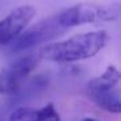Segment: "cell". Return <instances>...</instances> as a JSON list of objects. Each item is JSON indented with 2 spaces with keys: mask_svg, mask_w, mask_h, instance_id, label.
Returning <instances> with one entry per match:
<instances>
[{
  "mask_svg": "<svg viewBox=\"0 0 121 121\" xmlns=\"http://www.w3.org/2000/svg\"><path fill=\"white\" fill-rule=\"evenodd\" d=\"M68 29L63 27L59 24L56 14L52 17L44 18L37 22L35 25L30 26L29 29L24 30L13 42L9 43V51L11 52H21L27 48H31L37 44H42L53 38L61 35Z\"/></svg>",
  "mask_w": 121,
  "mask_h": 121,
  "instance_id": "3957f363",
  "label": "cell"
},
{
  "mask_svg": "<svg viewBox=\"0 0 121 121\" xmlns=\"http://www.w3.org/2000/svg\"><path fill=\"white\" fill-rule=\"evenodd\" d=\"M40 57L37 55H26L12 61L8 66L0 69V94L14 95L21 90V85L30 73L37 68Z\"/></svg>",
  "mask_w": 121,
  "mask_h": 121,
  "instance_id": "277c9868",
  "label": "cell"
},
{
  "mask_svg": "<svg viewBox=\"0 0 121 121\" xmlns=\"http://www.w3.org/2000/svg\"><path fill=\"white\" fill-rule=\"evenodd\" d=\"M35 16V8L21 5L12 9L3 20H0V46H8L27 27Z\"/></svg>",
  "mask_w": 121,
  "mask_h": 121,
  "instance_id": "5b68a950",
  "label": "cell"
},
{
  "mask_svg": "<svg viewBox=\"0 0 121 121\" xmlns=\"http://www.w3.org/2000/svg\"><path fill=\"white\" fill-rule=\"evenodd\" d=\"M82 121H96V120H94V118H83Z\"/></svg>",
  "mask_w": 121,
  "mask_h": 121,
  "instance_id": "30bf717a",
  "label": "cell"
},
{
  "mask_svg": "<svg viewBox=\"0 0 121 121\" xmlns=\"http://www.w3.org/2000/svg\"><path fill=\"white\" fill-rule=\"evenodd\" d=\"M8 121H38V112L33 108L20 107L9 115Z\"/></svg>",
  "mask_w": 121,
  "mask_h": 121,
  "instance_id": "ba28073f",
  "label": "cell"
},
{
  "mask_svg": "<svg viewBox=\"0 0 121 121\" xmlns=\"http://www.w3.org/2000/svg\"><path fill=\"white\" fill-rule=\"evenodd\" d=\"M38 112V121H61L59 112L55 109L52 103L44 105L43 108L37 111Z\"/></svg>",
  "mask_w": 121,
  "mask_h": 121,
  "instance_id": "9c48e42d",
  "label": "cell"
},
{
  "mask_svg": "<svg viewBox=\"0 0 121 121\" xmlns=\"http://www.w3.org/2000/svg\"><path fill=\"white\" fill-rule=\"evenodd\" d=\"M87 98L99 108L111 113L121 112V102H120V89H113L109 91H98V92H87Z\"/></svg>",
  "mask_w": 121,
  "mask_h": 121,
  "instance_id": "52a82bcc",
  "label": "cell"
},
{
  "mask_svg": "<svg viewBox=\"0 0 121 121\" xmlns=\"http://www.w3.org/2000/svg\"><path fill=\"white\" fill-rule=\"evenodd\" d=\"M120 72L115 65H109L102 76L91 79L87 83L86 92H98V91H109L117 89L120 83Z\"/></svg>",
  "mask_w": 121,
  "mask_h": 121,
  "instance_id": "8992f818",
  "label": "cell"
},
{
  "mask_svg": "<svg viewBox=\"0 0 121 121\" xmlns=\"http://www.w3.org/2000/svg\"><path fill=\"white\" fill-rule=\"evenodd\" d=\"M108 34L103 30L77 34L65 40L50 43L42 47L38 52L40 60L55 63H73L86 60L95 56L105 47Z\"/></svg>",
  "mask_w": 121,
  "mask_h": 121,
  "instance_id": "6da1fadb",
  "label": "cell"
},
{
  "mask_svg": "<svg viewBox=\"0 0 121 121\" xmlns=\"http://www.w3.org/2000/svg\"><path fill=\"white\" fill-rule=\"evenodd\" d=\"M120 17V4L112 3L100 5L94 3H81L69 7L65 11L56 14L59 24L65 29L79 26L91 22H107L116 21Z\"/></svg>",
  "mask_w": 121,
  "mask_h": 121,
  "instance_id": "7a4b0ae2",
  "label": "cell"
}]
</instances>
